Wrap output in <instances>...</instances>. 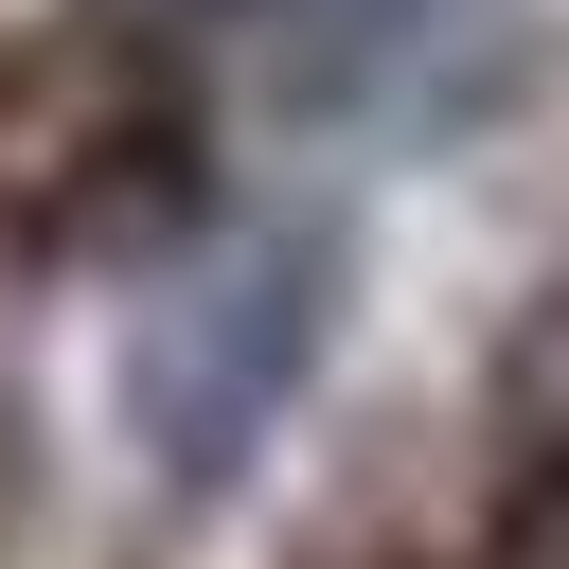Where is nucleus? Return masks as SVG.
<instances>
[{
	"instance_id": "obj_2",
	"label": "nucleus",
	"mask_w": 569,
	"mask_h": 569,
	"mask_svg": "<svg viewBox=\"0 0 569 569\" xmlns=\"http://www.w3.org/2000/svg\"><path fill=\"white\" fill-rule=\"evenodd\" d=\"M196 213V71L160 36H53L0 71V231L18 249H142Z\"/></svg>"
},
{
	"instance_id": "obj_1",
	"label": "nucleus",
	"mask_w": 569,
	"mask_h": 569,
	"mask_svg": "<svg viewBox=\"0 0 569 569\" xmlns=\"http://www.w3.org/2000/svg\"><path fill=\"white\" fill-rule=\"evenodd\" d=\"M320 338H338V231L320 213H231V231L160 249L124 302V462L160 498L249 480V445L302 409Z\"/></svg>"
},
{
	"instance_id": "obj_3",
	"label": "nucleus",
	"mask_w": 569,
	"mask_h": 569,
	"mask_svg": "<svg viewBox=\"0 0 569 569\" xmlns=\"http://www.w3.org/2000/svg\"><path fill=\"white\" fill-rule=\"evenodd\" d=\"M498 462H516V533L569 569V284L516 320V356H498Z\"/></svg>"
}]
</instances>
